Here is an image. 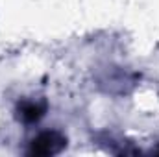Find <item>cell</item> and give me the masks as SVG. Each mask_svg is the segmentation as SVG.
I'll use <instances>...</instances> for the list:
<instances>
[{"label": "cell", "mask_w": 159, "mask_h": 157, "mask_svg": "<svg viewBox=\"0 0 159 157\" xmlns=\"http://www.w3.org/2000/svg\"><path fill=\"white\" fill-rule=\"evenodd\" d=\"M44 105H39V104H34V102H22L19 104V118L26 124H34L37 122L43 115H44Z\"/></svg>", "instance_id": "cell-2"}, {"label": "cell", "mask_w": 159, "mask_h": 157, "mask_svg": "<svg viewBox=\"0 0 159 157\" xmlns=\"http://www.w3.org/2000/svg\"><path fill=\"white\" fill-rule=\"evenodd\" d=\"M67 146V139L57 133V131H44L37 135L28 148V155L35 157H48V155H57L65 150Z\"/></svg>", "instance_id": "cell-1"}]
</instances>
